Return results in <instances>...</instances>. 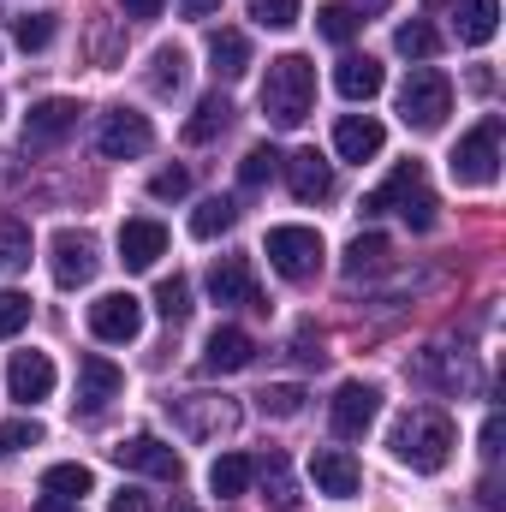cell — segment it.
Segmentation results:
<instances>
[{
	"mask_svg": "<svg viewBox=\"0 0 506 512\" xmlns=\"http://www.w3.org/2000/svg\"><path fill=\"white\" fill-rule=\"evenodd\" d=\"M24 447H42V423H36V417L0 423V459H12V453H24Z\"/></svg>",
	"mask_w": 506,
	"mask_h": 512,
	"instance_id": "40",
	"label": "cell"
},
{
	"mask_svg": "<svg viewBox=\"0 0 506 512\" xmlns=\"http://www.w3.org/2000/svg\"><path fill=\"white\" fill-rule=\"evenodd\" d=\"M352 6H358V12H364V18H370V12H387V6H393V0H352Z\"/></svg>",
	"mask_w": 506,
	"mask_h": 512,
	"instance_id": "51",
	"label": "cell"
},
{
	"mask_svg": "<svg viewBox=\"0 0 506 512\" xmlns=\"http://www.w3.org/2000/svg\"><path fill=\"white\" fill-rule=\"evenodd\" d=\"M256 477H262V489H268V501L280 512L298 507V483H292V471H286V459L280 453H268V459H256Z\"/></svg>",
	"mask_w": 506,
	"mask_h": 512,
	"instance_id": "29",
	"label": "cell"
},
{
	"mask_svg": "<svg viewBox=\"0 0 506 512\" xmlns=\"http://www.w3.org/2000/svg\"><path fill=\"white\" fill-rule=\"evenodd\" d=\"M251 18L262 30H292L298 24V0H251Z\"/></svg>",
	"mask_w": 506,
	"mask_h": 512,
	"instance_id": "41",
	"label": "cell"
},
{
	"mask_svg": "<svg viewBox=\"0 0 506 512\" xmlns=\"http://www.w3.org/2000/svg\"><path fill=\"white\" fill-rule=\"evenodd\" d=\"M209 298H215V304H233V310H268L245 256H221V262L209 268Z\"/></svg>",
	"mask_w": 506,
	"mask_h": 512,
	"instance_id": "14",
	"label": "cell"
},
{
	"mask_svg": "<svg viewBox=\"0 0 506 512\" xmlns=\"http://www.w3.org/2000/svg\"><path fill=\"white\" fill-rule=\"evenodd\" d=\"M447 114H453V84H447V72L411 66V78L399 84V120L411 131H435V126H447Z\"/></svg>",
	"mask_w": 506,
	"mask_h": 512,
	"instance_id": "4",
	"label": "cell"
},
{
	"mask_svg": "<svg viewBox=\"0 0 506 512\" xmlns=\"http://www.w3.org/2000/svg\"><path fill=\"white\" fill-rule=\"evenodd\" d=\"M274 173H280V149H274V143H256V149H245V161H239V179H245V185H268V179H274Z\"/></svg>",
	"mask_w": 506,
	"mask_h": 512,
	"instance_id": "39",
	"label": "cell"
},
{
	"mask_svg": "<svg viewBox=\"0 0 506 512\" xmlns=\"http://www.w3.org/2000/svg\"><path fill=\"white\" fill-rule=\"evenodd\" d=\"M387 262H393V239L387 233H358L346 245V262L340 268H346V280H364V274H381Z\"/></svg>",
	"mask_w": 506,
	"mask_h": 512,
	"instance_id": "25",
	"label": "cell"
},
{
	"mask_svg": "<svg viewBox=\"0 0 506 512\" xmlns=\"http://www.w3.org/2000/svg\"><path fill=\"white\" fill-rule=\"evenodd\" d=\"M251 477H256V459H251V453H221V459L209 465V495L239 501V495L251 489Z\"/></svg>",
	"mask_w": 506,
	"mask_h": 512,
	"instance_id": "26",
	"label": "cell"
},
{
	"mask_svg": "<svg viewBox=\"0 0 506 512\" xmlns=\"http://www.w3.org/2000/svg\"><path fill=\"white\" fill-rule=\"evenodd\" d=\"M381 84H387V72H381V60H370V54H346L334 66V90L346 102H370V96H381Z\"/></svg>",
	"mask_w": 506,
	"mask_h": 512,
	"instance_id": "22",
	"label": "cell"
},
{
	"mask_svg": "<svg viewBox=\"0 0 506 512\" xmlns=\"http://www.w3.org/2000/svg\"><path fill=\"white\" fill-rule=\"evenodd\" d=\"M453 417L447 411H405L399 423H393V435H387V447H393V459L399 465H411L417 477H435L447 459H453Z\"/></svg>",
	"mask_w": 506,
	"mask_h": 512,
	"instance_id": "1",
	"label": "cell"
},
{
	"mask_svg": "<svg viewBox=\"0 0 506 512\" xmlns=\"http://www.w3.org/2000/svg\"><path fill=\"white\" fill-rule=\"evenodd\" d=\"M191 191V173L185 167H161L155 179H149V197H161V203H173V197H185Z\"/></svg>",
	"mask_w": 506,
	"mask_h": 512,
	"instance_id": "43",
	"label": "cell"
},
{
	"mask_svg": "<svg viewBox=\"0 0 506 512\" xmlns=\"http://www.w3.org/2000/svg\"><path fill=\"white\" fill-rule=\"evenodd\" d=\"M167 0H126V18H161Z\"/></svg>",
	"mask_w": 506,
	"mask_h": 512,
	"instance_id": "48",
	"label": "cell"
},
{
	"mask_svg": "<svg viewBox=\"0 0 506 512\" xmlns=\"http://www.w3.org/2000/svg\"><path fill=\"white\" fill-rule=\"evenodd\" d=\"M251 364H256V340L245 328H215L209 334V346H203V370L209 376H239Z\"/></svg>",
	"mask_w": 506,
	"mask_h": 512,
	"instance_id": "20",
	"label": "cell"
},
{
	"mask_svg": "<svg viewBox=\"0 0 506 512\" xmlns=\"http://www.w3.org/2000/svg\"><path fill=\"white\" fill-rule=\"evenodd\" d=\"M24 262H30V227L0 215V274H18Z\"/></svg>",
	"mask_w": 506,
	"mask_h": 512,
	"instance_id": "36",
	"label": "cell"
},
{
	"mask_svg": "<svg viewBox=\"0 0 506 512\" xmlns=\"http://www.w3.org/2000/svg\"><path fill=\"white\" fill-rule=\"evenodd\" d=\"M358 24H364V18H358V6H352V0H328V6L316 12V30H322L328 42H340V48L358 36Z\"/></svg>",
	"mask_w": 506,
	"mask_h": 512,
	"instance_id": "31",
	"label": "cell"
},
{
	"mask_svg": "<svg viewBox=\"0 0 506 512\" xmlns=\"http://www.w3.org/2000/svg\"><path fill=\"white\" fill-rule=\"evenodd\" d=\"M18 328H30V298L6 286V292H0V340H12Z\"/></svg>",
	"mask_w": 506,
	"mask_h": 512,
	"instance_id": "42",
	"label": "cell"
},
{
	"mask_svg": "<svg viewBox=\"0 0 506 512\" xmlns=\"http://www.w3.org/2000/svg\"><path fill=\"white\" fill-rule=\"evenodd\" d=\"M42 489H48V495H60V501H84V495L96 489V471H90V465H48Z\"/></svg>",
	"mask_w": 506,
	"mask_h": 512,
	"instance_id": "30",
	"label": "cell"
},
{
	"mask_svg": "<svg viewBox=\"0 0 506 512\" xmlns=\"http://www.w3.org/2000/svg\"><path fill=\"white\" fill-rule=\"evenodd\" d=\"M120 387H126V376H120L102 352L78 358V411H84V417H102V411L120 399Z\"/></svg>",
	"mask_w": 506,
	"mask_h": 512,
	"instance_id": "15",
	"label": "cell"
},
{
	"mask_svg": "<svg viewBox=\"0 0 506 512\" xmlns=\"http://www.w3.org/2000/svg\"><path fill=\"white\" fill-rule=\"evenodd\" d=\"M209 66H215V78H245L251 72V36L245 30H215L209 36Z\"/></svg>",
	"mask_w": 506,
	"mask_h": 512,
	"instance_id": "23",
	"label": "cell"
},
{
	"mask_svg": "<svg viewBox=\"0 0 506 512\" xmlns=\"http://www.w3.org/2000/svg\"><path fill=\"white\" fill-rule=\"evenodd\" d=\"M90 334L108 340V346L137 340V334H143V304H137L131 292H102V298L90 304Z\"/></svg>",
	"mask_w": 506,
	"mask_h": 512,
	"instance_id": "11",
	"label": "cell"
},
{
	"mask_svg": "<svg viewBox=\"0 0 506 512\" xmlns=\"http://www.w3.org/2000/svg\"><path fill=\"white\" fill-rule=\"evenodd\" d=\"M167 256V227L161 221H149V215H137L120 227V262H126L131 274H143V268H155Z\"/></svg>",
	"mask_w": 506,
	"mask_h": 512,
	"instance_id": "19",
	"label": "cell"
},
{
	"mask_svg": "<svg viewBox=\"0 0 506 512\" xmlns=\"http://www.w3.org/2000/svg\"><path fill=\"white\" fill-rule=\"evenodd\" d=\"M310 477H316V495H328V501H352L364 489V471H358V459L346 447H316L310 453Z\"/></svg>",
	"mask_w": 506,
	"mask_h": 512,
	"instance_id": "13",
	"label": "cell"
},
{
	"mask_svg": "<svg viewBox=\"0 0 506 512\" xmlns=\"http://www.w3.org/2000/svg\"><path fill=\"white\" fill-rule=\"evenodd\" d=\"M292 358H298V364H328V352H322V340H316L310 328L292 334Z\"/></svg>",
	"mask_w": 506,
	"mask_h": 512,
	"instance_id": "44",
	"label": "cell"
},
{
	"mask_svg": "<svg viewBox=\"0 0 506 512\" xmlns=\"http://www.w3.org/2000/svg\"><path fill=\"white\" fill-rule=\"evenodd\" d=\"M227 126H233V102L215 90V96H203V102L191 108V120H185V143H215Z\"/></svg>",
	"mask_w": 506,
	"mask_h": 512,
	"instance_id": "27",
	"label": "cell"
},
{
	"mask_svg": "<svg viewBox=\"0 0 506 512\" xmlns=\"http://www.w3.org/2000/svg\"><path fill=\"white\" fill-rule=\"evenodd\" d=\"M310 108H316V66L304 54L268 60V78H262V114H268V126H280V131L304 126Z\"/></svg>",
	"mask_w": 506,
	"mask_h": 512,
	"instance_id": "2",
	"label": "cell"
},
{
	"mask_svg": "<svg viewBox=\"0 0 506 512\" xmlns=\"http://www.w3.org/2000/svg\"><path fill=\"white\" fill-rule=\"evenodd\" d=\"M280 173H286V185H292L298 203H328V197H334V167H328L316 149L280 155Z\"/></svg>",
	"mask_w": 506,
	"mask_h": 512,
	"instance_id": "16",
	"label": "cell"
},
{
	"mask_svg": "<svg viewBox=\"0 0 506 512\" xmlns=\"http://www.w3.org/2000/svg\"><path fill=\"white\" fill-rule=\"evenodd\" d=\"M376 417H381V387H370V382H346L340 393H334V405H328V423H334L340 441L370 435Z\"/></svg>",
	"mask_w": 506,
	"mask_h": 512,
	"instance_id": "10",
	"label": "cell"
},
{
	"mask_svg": "<svg viewBox=\"0 0 506 512\" xmlns=\"http://www.w3.org/2000/svg\"><path fill=\"white\" fill-rule=\"evenodd\" d=\"M393 48H399L405 60H435V54H441V36H435V24L411 18V24H399V30H393Z\"/></svg>",
	"mask_w": 506,
	"mask_h": 512,
	"instance_id": "33",
	"label": "cell"
},
{
	"mask_svg": "<svg viewBox=\"0 0 506 512\" xmlns=\"http://www.w3.org/2000/svg\"><path fill=\"white\" fill-rule=\"evenodd\" d=\"M447 167H453L459 185H495V179H501V114H489L477 131H465V137L453 143Z\"/></svg>",
	"mask_w": 506,
	"mask_h": 512,
	"instance_id": "6",
	"label": "cell"
},
{
	"mask_svg": "<svg viewBox=\"0 0 506 512\" xmlns=\"http://www.w3.org/2000/svg\"><path fill=\"white\" fill-rule=\"evenodd\" d=\"M167 411H173V423H179L185 441H221L245 417L239 399H227V393H185V399H167Z\"/></svg>",
	"mask_w": 506,
	"mask_h": 512,
	"instance_id": "5",
	"label": "cell"
},
{
	"mask_svg": "<svg viewBox=\"0 0 506 512\" xmlns=\"http://www.w3.org/2000/svg\"><path fill=\"white\" fill-rule=\"evenodd\" d=\"M179 12H185V18H215L221 0H179Z\"/></svg>",
	"mask_w": 506,
	"mask_h": 512,
	"instance_id": "47",
	"label": "cell"
},
{
	"mask_svg": "<svg viewBox=\"0 0 506 512\" xmlns=\"http://www.w3.org/2000/svg\"><path fill=\"white\" fill-rule=\"evenodd\" d=\"M256 411H262V417H298V411H304V387L298 382L262 387V393H256Z\"/></svg>",
	"mask_w": 506,
	"mask_h": 512,
	"instance_id": "37",
	"label": "cell"
},
{
	"mask_svg": "<svg viewBox=\"0 0 506 512\" xmlns=\"http://www.w3.org/2000/svg\"><path fill=\"white\" fill-rule=\"evenodd\" d=\"M78 102L72 96H48V102H36L30 108V120H24V149H54V143H66L72 131H78Z\"/></svg>",
	"mask_w": 506,
	"mask_h": 512,
	"instance_id": "12",
	"label": "cell"
},
{
	"mask_svg": "<svg viewBox=\"0 0 506 512\" xmlns=\"http://www.w3.org/2000/svg\"><path fill=\"white\" fill-rule=\"evenodd\" d=\"M155 310H161L167 322H185V316H191V280H185V274H167V280L155 286Z\"/></svg>",
	"mask_w": 506,
	"mask_h": 512,
	"instance_id": "38",
	"label": "cell"
},
{
	"mask_svg": "<svg viewBox=\"0 0 506 512\" xmlns=\"http://www.w3.org/2000/svg\"><path fill=\"white\" fill-rule=\"evenodd\" d=\"M173 512H197V507H191V501H179V507H173Z\"/></svg>",
	"mask_w": 506,
	"mask_h": 512,
	"instance_id": "52",
	"label": "cell"
},
{
	"mask_svg": "<svg viewBox=\"0 0 506 512\" xmlns=\"http://www.w3.org/2000/svg\"><path fill=\"white\" fill-rule=\"evenodd\" d=\"M483 459H501V411L483 417Z\"/></svg>",
	"mask_w": 506,
	"mask_h": 512,
	"instance_id": "45",
	"label": "cell"
},
{
	"mask_svg": "<svg viewBox=\"0 0 506 512\" xmlns=\"http://www.w3.org/2000/svg\"><path fill=\"white\" fill-rule=\"evenodd\" d=\"M114 459L126 465V471H143V477H161V483H179V453L167 447V441H155V435H131L114 447Z\"/></svg>",
	"mask_w": 506,
	"mask_h": 512,
	"instance_id": "17",
	"label": "cell"
},
{
	"mask_svg": "<svg viewBox=\"0 0 506 512\" xmlns=\"http://www.w3.org/2000/svg\"><path fill=\"white\" fill-rule=\"evenodd\" d=\"M108 512H149V495H143V489H120V495L108 501Z\"/></svg>",
	"mask_w": 506,
	"mask_h": 512,
	"instance_id": "46",
	"label": "cell"
},
{
	"mask_svg": "<svg viewBox=\"0 0 506 512\" xmlns=\"http://www.w3.org/2000/svg\"><path fill=\"white\" fill-rule=\"evenodd\" d=\"M268 262H274V274H286V280H316V268H322V233L316 227H268Z\"/></svg>",
	"mask_w": 506,
	"mask_h": 512,
	"instance_id": "7",
	"label": "cell"
},
{
	"mask_svg": "<svg viewBox=\"0 0 506 512\" xmlns=\"http://www.w3.org/2000/svg\"><path fill=\"white\" fill-rule=\"evenodd\" d=\"M233 221H239L233 197H203V203H197V215H191V233H197V239H221Z\"/></svg>",
	"mask_w": 506,
	"mask_h": 512,
	"instance_id": "34",
	"label": "cell"
},
{
	"mask_svg": "<svg viewBox=\"0 0 506 512\" xmlns=\"http://www.w3.org/2000/svg\"><path fill=\"white\" fill-rule=\"evenodd\" d=\"M417 382H429V387H471L477 382V370L459 358V364H441V352H423L417 358Z\"/></svg>",
	"mask_w": 506,
	"mask_h": 512,
	"instance_id": "35",
	"label": "cell"
},
{
	"mask_svg": "<svg viewBox=\"0 0 506 512\" xmlns=\"http://www.w3.org/2000/svg\"><path fill=\"white\" fill-rule=\"evenodd\" d=\"M435 209H441V203H435V191H429V179H423V161H399L376 191L364 197V215H399V221L417 227V233L435 227Z\"/></svg>",
	"mask_w": 506,
	"mask_h": 512,
	"instance_id": "3",
	"label": "cell"
},
{
	"mask_svg": "<svg viewBox=\"0 0 506 512\" xmlns=\"http://www.w3.org/2000/svg\"><path fill=\"white\" fill-rule=\"evenodd\" d=\"M48 268H54V280L72 292V286H90V280H96L102 251H96V239H90V233H78V227H60V233L48 239Z\"/></svg>",
	"mask_w": 506,
	"mask_h": 512,
	"instance_id": "8",
	"label": "cell"
},
{
	"mask_svg": "<svg viewBox=\"0 0 506 512\" xmlns=\"http://www.w3.org/2000/svg\"><path fill=\"white\" fill-rule=\"evenodd\" d=\"M477 495H483V507H495V512L506 507V495H501V483H495V477H483V489H477Z\"/></svg>",
	"mask_w": 506,
	"mask_h": 512,
	"instance_id": "49",
	"label": "cell"
},
{
	"mask_svg": "<svg viewBox=\"0 0 506 512\" xmlns=\"http://www.w3.org/2000/svg\"><path fill=\"white\" fill-rule=\"evenodd\" d=\"M6 393H12L18 405L48 399V393H54V364H48V352H12V364H6Z\"/></svg>",
	"mask_w": 506,
	"mask_h": 512,
	"instance_id": "18",
	"label": "cell"
},
{
	"mask_svg": "<svg viewBox=\"0 0 506 512\" xmlns=\"http://www.w3.org/2000/svg\"><path fill=\"white\" fill-rule=\"evenodd\" d=\"M381 143H387V131H381L376 114H340V126H334V149H340V161H376Z\"/></svg>",
	"mask_w": 506,
	"mask_h": 512,
	"instance_id": "21",
	"label": "cell"
},
{
	"mask_svg": "<svg viewBox=\"0 0 506 512\" xmlns=\"http://www.w3.org/2000/svg\"><path fill=\"white\" fill-rule=\"evenodd\" d=\"M149 143H155V126H149V114H137V108H114V114H102V126H96V149H102L108 161H137V155H149Z\"/></svg>",
	"mask_w": 506,
	"mask_h": 512,
	"instance_id": "9",
	"label": "cell"
},
{
	"mask_svg": "<svg viewBox=\"0 0 506 512\" xmlns=\"http://www.w3.org/2000/svg\"><path fill=\"white\" fill-rule=\"evenodd\" d=\"M36 512H84V507H78V501H60V495H42Z\"/></svg>",
	"mask_w": 506,
	"mask_h": 512,
	"instance_id": "50",
	"label": "cell"
},
{
	"mask_svg": "<svg viewBox=\"0 0 506 512\" xmlns=\"http://www.w3.org/2000/svg\"><path fill=\"white\" fill-rule=\"evenodd\" d=\"M54 30H60V12H24V18L12 24V42H18L24 54H42V48L54 42Z\"/></svg>",
	"mask_w": 506,
	"mask_h": 512,
	"instance_id": "32",
	"label": "cell"
},
{
	"mask_svg": "<svg viewBox=\"0 0 506 512\" xmlns=\"http://www.w3.org/2000/svg\"><path fill=\"white\" fill-rule=\"evenodd\" d=\"M453 30H459V42H465V48L495 42V30H501V0H459Z\"/></svg>",
	"mask_w": 506,
	"mask_h": 512,
	"instance_id": "24",
	"label": "cell"
},
{
	"mask_svg": "<svg viewBox=\"0 0 506 512\" xmlns=\"http://www.w3.org/2000/svg\"><path fill=\"white\" fill-rule=\"evenodd\" d=\"M185 72H191L185 48H173V42H167V48H155V54H149V90H155V96H179V90H185Z\"/></svg>",
	"mask_w": 506,
	"mask_h": 512,
	"instance_id": "28",
	"label": "cell"
}]
</instances>
